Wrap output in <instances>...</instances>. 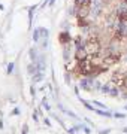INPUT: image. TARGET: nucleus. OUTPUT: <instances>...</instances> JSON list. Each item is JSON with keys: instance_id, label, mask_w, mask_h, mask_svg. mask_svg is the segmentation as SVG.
Here are the masks:
<instances>
[{"instance_id": "obj_1", "label": "nucleus", "mask_w": 127, "mask_h": 134, "mask_svg": "<svg viewBox=\"0 0 127 134\" xmlns=\"http://www.w3.org/2000/svg\"><path fill=\"white\" fill-rule=\"evenodd\" d=\"M93 69H94V66L91 63H87V61L79 63V70H81V73L84 76H91L93 75Z\"/></svg>"}, {"instance_id": "obj_2", "label": "nucleus", "mask_w": 127, "mask_h": 134, "mask_svg": "<svg viewBox=\"0 0 127 134\" xmlns=\"http://www.w3.org/2000/svg\"><path fill=\"white\" fill-rule=\"evenodd\" d=\"M117 15H118V19L126 23L127 21V3H121V5L117 8Z\"/></svg>"}, {"instance_id": "obj_3", "label": "nucleus", "mask_w": 127, "mask_h": 134, "mask_svg": "<svg viewBox=\"0 0 127 134\" xmlns=\"http://www.w3.org/2000/svg\"><path fill=\"white\" fill-rule=\"evenodd\" d=\"M44 69H45V58L44 55H40L39 60H38V72H44Z\"/></svg>"}, {"instance_id": "obj_4", "label": "nucleus", "mask_w": 127, "mask_h": 134, "mask_svg": "<svg viewBox=\"0 0 127 134\" xmlns=\"http://www.w3.org/2000/svg\"><path fill=\"white\" fill-rule=\"evenodd\" d=\"M90 2L91 0H75V5H76V8H79V6H90Z\"/></svg>"}, {"instance_id": "obj_5", "label": "nucleus", "mask_w": 127, "mask_h": 134, "mask_svg": "<svg viewBox=\"0 0 127 134\" xmlns=\"http://www.w3.org/2000/svg\"><path fill=\"white\" fill-rule=\"evenodd\" d=\"M39 36H40V29H34V31H33V42H39Z\"/></svg>"}, {"instance_id": "obj_6", "label": "nucleus", "mask_w": 127, "mask_h": 134, "mask_svg": "<svg viewBox=\"0 0 127 134\" xmlns=\"http://www.w3.org/2000/svg\"><path fill=\"white\" fill-rule=\"evenodd\" d=\"M90 83H93L91 81H87V79H84V81H81V86H82L84 90H88V86H90Z\"/></svg>"}, {"instance_id": "obj_7", "label": "nucleus", "mask_w": 127, "mask_h": 134, "mask_svg": "<svg viewBox=\"0 0 127 134\" xmlns=\"http://www.w3.org/2000/svg\"><path fill=\"white\" fill-rule=\"evenodd\" d=\"M40 34L44 36V39H45V40L48 39V30H46V29H40Z\"/></svg>"}, {"instance_id": "obj_8", "label": "nucleus", "mask_w": 127, "mask_h": 134, "mask_svg": "<svg viewBox=\"0 0 127 134\" xmlns=\"http://www.w3.org/2000/svg\"><path fill=\"white\" fill-rule=\"evenodd\" d=\"M36 52H38L36 49H31V51H30V57L33 58V60H36Z\"/></svg>"}, {"instance_id": "obj_9", "label": "nucleus", "mask_w": 127, "mask_h": 134, "mask_svg": "<svg viewBox=\"0 0 127 134\" xmlns=\"http://www.w3.org/2000/svg\"><path fill=\"white\" fill-rule=\"evenodd\" d=\"M12 69H14V66H12V64H9V67H8V72H12Z\"/></svg>"}, {"instance_id": "obj_10", "label": "nucleus", "mask_w": 127, "mask_h": 134, "mask_svg": "<svg viewBox=\"0 0 127 134\" xmlns=\"http://www.w3.org/2000/svg\"><path fill=\"white\" fill-rule=\"evenodd\" d=\"M44 106H45V107H46V109L49 110V106H48V103H46V100H44Z\"/></svg>"}]
</instances>
